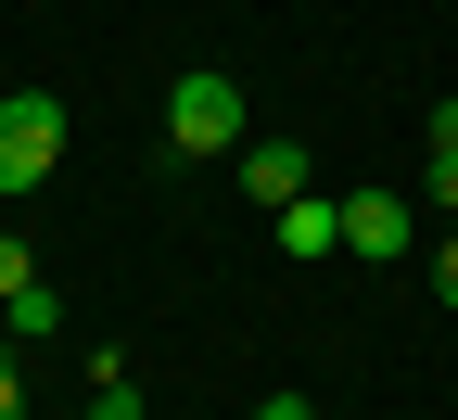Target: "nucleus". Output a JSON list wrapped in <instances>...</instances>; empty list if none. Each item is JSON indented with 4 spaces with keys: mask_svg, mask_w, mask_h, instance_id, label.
<instances>
[{
    "mask_svg": "<svg viewBox=\"0 0 458 420\" xmlns=\"http://www.w3.org/2000/svg\"><path fill=\"white\" fill-rule=\"evenodd\" d=\"M51 166H64V102L51 90H0V204L38 192Z\"/></svg>",
    "mask_w": 458,
    "mask_h": 420,
    "instance_id": "obj_1",
    "label": "nucleus"
},
{
    "mask_svg": "<svg viewBox=\"0 0 458 420\" xmlns=\"http://www.w3.org/2000/svg\"><path fill=\"white\" fill-rule=\"evenodd\" d=\"M165 153H242V90H229L216 64H191L179 90H165Z\"/></svg>",
    "mask_w": 458,
    "mask_h": 420,
    "instance_id": "obj_2",
    "label": "nucleus"
},
{
    "mask_svg": "<svg viewBox=\"0 0 458 420\" xmlns=\"http://www.w3.org/2000/svg\"><path fill=\"white\" fill-rule=\"evenodd\" d=\"M408 243H420V217L394 204V192H357V204H344V255H369V268H394Z\"/></svg>",
    "mask_w": 458,
    "mask_h": 420,
    "instance_id": "obj_3",
    "label": "nucleus"
},
{
    "mask_svg": "<svg viewBox=\"0 0 458 420\" xmlns=\"http://www.w3.org/2000/svg\"><path fill=\"white\" fill-rule=\"evenodd\" d=\"M280 255H293V268H318V255H344V204H280Z\"/></svg>",
    "mask_w": 458,
    "mask_h": 420,
    "instance_id": "obj_4",
    "label": "nucleus"
},
{
    "mask_svg": "<svg viewBox=\"0 0 458 420\" xmlns=\"http://www.w3.org/2000/svg\"><path fill=\"white\" fill-rule=\"evenodd\" d=\"M242 192H255V204L280 217V204L306 192V153H293V141H255V153H242Z\"/></svg>",
    "mask_w": 458,
    "mask_h": 420,
    "instance_id": "obj_5",
    "label": "nucleus"
},
{
    "mask_svg": "<svg viewBox=\"0 0 458 420\" xmlns=\"http://www.w3.org/2000/svg\"><path fill=\"white\" fill-rule=\"evenodd\" d=\"M420 166H433V204H445V229H458V102L420 115Z\"/></svg>",
    "mask_w": 458,
    "mask_h": 420,
    "instance_id": "obj_6",
    "label": "nucleus"
},
{
    "mask_svg": "<svg viewBox=\"0 0 458 420\" xmlns=\"http://www.w3.org/2000/svg\"><path fill=\"white\" fill-rule=\"evenodd\" d=\"M0 331H26V344H51V331H64V293H51V280H26L13 306H0Z\"/></svg>",
    "mask_w": 458,
    "mask_h": 420,
    "instance_id": "obj_7",
    "label": "nucleus"
},
{
    "mask_svg": "<svg viewBox=\"0 0 458 420\" xmlns=\"http://www.w3.org/2000/svg\"><path fill=\"white\" fill-rule=\"evenodd\" d=\"M89 420H140V370H128V356L89 370Z\"/></svg>",
    "mask_w": 458,
    "mask_h": 420,
    "instance_id": "obj_8",
    "label": "nucleus"
},
{
    "mask_svg": "<svg viewBox=\"0 0 458 420\" xmlns=\"http://www.w3.org/2000/svg\"><path fill=\"white\" fill-rule=\"evenodd\" d=\"M26 280H38V255L13 243V229H0V306H13V293H26Z\"/></svg>",
    "mask_w": 458,
    "mask_h": 420,
    "instance_id": "obj_9",
    "label": "nucleus"
},
{
    "mask_svg": "<svg viewBox=\"0 0 458 420\" xmlns=\"http://www.w3.org/2000/svg\"><path fill=\"white\" fill-rule=\"evenodd\" d=\"M433 293H445V306H458V229H445V255H433Z\"/></svg>",
    "mask_w": 458,
    "mask_h": 420,
    "instance_id": "obj_10",
    "label": "nucleus"
},
{
    "mask_svg": "<svg viewBox=\"0 0 458 420\" xmlns=\"http://www.w3.org/2000/svg\"><path fill=\"white\" fill-rule=\"evenodd\" d=\"M0 420H26V382H13V356H0Z\"/></svg>",
    "mask_w": 458,
    "mask_h": 420,
    "instance_id": "obj_11",
    "label": "nucleus"
},
{
    "mask_svg": "<svg viewBox=\"0 0 458 420\" xmlns=\"http://www.w3.org/2000/svg\"><path fill=\"white\" fill-rule=\"evenodd\" d=\"M255 420H318V407H306V395H267V407H255Z\"/></svg>",
    "mask_w": 458,
    "mask_h": 420,
    "instance_id": "obj_12",
    "label": "nucleus"
}]
</instances>
